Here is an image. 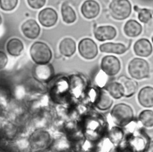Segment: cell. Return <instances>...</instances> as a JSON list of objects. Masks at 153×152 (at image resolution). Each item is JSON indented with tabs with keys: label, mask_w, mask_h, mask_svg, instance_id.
<instances>
[{
	"label": "cell",
	"mask_w": 153,
	"mask_h": 152,
	"mask_svg": "<svg viewBox=\"0 0 153 152\" xmlns=\"http://www.w3.org/2000/svg\"><path fill=\"white\" fill-rule=\"evenodd\" d=\"M123 86L124 91V97L129 98L132 97L136 92L138 89L137 82L126 76L122 75L118 78V80Z\"/></svg>",
	"instance_id": "17"
},
{
	"label": "cell",
	"mask_w": 153,
	"mask_h": 152,
	"mask_svg": "<svg viewBox=\"0 0 153 152\" xmlns=\"http://www.w3.org/2000/svg\"><path fill=\"white\" fill-rule=\"evenodd\" d=\"M38 20L40 24L46 27H52L56 24L58 19L57 12L51 8H45L38 14Z\"/></svg>",
	"instance_id": "11"
},
{
	"label": "cell",
	"mask_w": 153,
	"mask_h": 152,
	"mask_svg": "<svg viewBox=\"0 0 153 152\" xmlns=\"http://www.w3.org/2000/svg\"><path fill=\"white\" fill-rule=\"evenodd\" d=\"M33 123H35L36 128V129H45L48 126L49 123L51 120V116L50 113L46 111L39 112V114H36Z\"/></svg>",
	"instance_id": "27"
},
{
	"label": "cell",
	"mask_w": 153,
	"mask_h": 152,
	"mask_svg": "<svg viewBox=\"0 0 153 152\" xmlns=\"http://www.w3.org/2000/svg\"><path fill=\"white\" fill-rule=\"evenodd\" d=\"M139 103L143 107L150 108L153 107V87L146 86L141 88L137 95Z\"/></svg>",
	"instance_id": "18"
},
{
	"label": "cell",
	"mask_w": 153,
	"mask_h": 152,
	"mask_svg": "<svg viewBox=\"0 0 153 152\" xmlns=\"http://www.w3.org/2000/svg\"><path fill=\"white\" fill-rule=\"evenodd\" d=\"M109 11L114 19L124 20L128 18L131 14V3L128 0H114L109 5Z\"/></svg>",
	"instance_id": "6"
},
{
	"label": "cell",
	"mask_w": 153,
	"mask_h": 152,
	"mask_svg": "<svg viewBox=\"0 0 153 152\" xmlns=\"http://www.w3.org/2000/svg\"><path fill=\"white\" fill-rule=\"evenodd\" d=\"M21 29L25 37L30 39H36L40 33V27L33 19H29L25 21L21 26Z\"/></svg>",
	"instance_id": "13"
},
{
	"label": "cell",
	"mask_w": 153,
	"mask_h": 152,
	"mask_svg": "<svg viewBox=\"0 0 153 152\" xmlns=\"http://www.w3.org/2000/svg\"><path fill=\"white\" fill-rule=\"evenodd\" d=\"M143 152H153V140H151Z\"/></svg>",
	"instance_id": "33"
},
{
	"label": "cell",
	"mask_w": 153,
	"mask_h": 152,
	"mask_svg": "<svg viewBox=\"0 0 153 152\" xmlns=\"http://www.w3.org/2000/svg\"><path fill=\"white\" fill-rule=\"evenodd\" d=\"M134 10L138 13L139 20L143 23H147L152 17V13L151 10L147 8H140L137 6L134 7Z\"/></svg>",
	"instance_id": "29"
},
{
	"label": "cell",
	"mask_w": 153,
	"mask_h": 152,
	"mask_svg": "<svg viewBox=\"0 0 153 152\" xmlns=\"http://www.w3.org/2000/svg\"><path fill=\"white\" fill-rule=\"evenodd\" d=\"M138 120L145 128L153 127V110L146 109L139 114Z\"/></svg>",
	"instance_id": "28"
},
{
	"label": "cell",
	"mask_w": 153,
	"mask_h": 152,
	"mask_svg": "<svg viewBox=\"0 0 153 152\" xmlns=\"http://www.w3.org/2000/svg\"><path fill=\"white\" fill-rule=\"evenodd\" d=\"M81 12L87 19L94 18L99 14L100 5L94 0H86L81 5Z\"/></svg>",
	"instance_id": "14"
},
{
	"label": "cell",
	"mask_w": 153,
	"mask_h": 152,
	"mask_svg": "<svg viewBox=\"0 0 153 152\" xmlns=\"http://www.w3.org/2000/svg\"><path fill=\"white\" fill-rule=\"evenodd\" d=\"M30 55L36 64H45L50 63L52 58V52L45 43L36 41L30 48Z\"/></svg>",
	"instance_id": "4"
},
{
	"label": "cell",
	"mask_w": 153,
	"mask_h": 152,
	"mask_svg": "<svg viewBox=\"0 0 153 152\" xmlns=\"http://www.w3.org/2000/svg\"><path fill=\"white\" fill-rule=\"evenodd\" d=\"M62 150H63V151H65V149L63 148V149H62ZM61 151H62V150H61V149H59V151H60V152Z\"/></svg>",
	"instance_id": "34"
},
{
	"label": "cell",
	"mask_w": 153,
	"mask_h": 152,
	"mask_svg": "<svg viewBox=\"0 0 153 152\" xmlns=\"http://www.w3.org/2000/svg\"><path fill=\"white\" fill-rule=\"evenodd\" d=\"M8 62V58L6 54L2 52H0V68L1 69H4Z\"/></svg>",
	"instance_id": "32"
},
{
	"label": "cell",
	"mask_w": 153,
	"mask_h": 152,
	"mask_svg": "<svg viewBox=\"0 0 153 152\" xmlns=\"http://www.w3.org/2000/svg\"><path fill=\"white\" fill-rule=\"evenodd\" d=\"M95 107L100 110L105 111L109 109L113 104V98L104 89L96 96L94 101Z\"/></svg>",
	"instance_id": "15"
},
{
	"label": "cell",
	"mask_w": 153,
	"mask_h": 152,
	"mask_svg": "<svg viewBox=\"0 0 153 152\" xmlns=\"http://www.w3.org/2000/svg\"><path fill=\"white\" fill-rule=\"evenodd\" d=\"M99 119V118L91 117L85 121V132L90 140L97 138L100 136V133L102 132L103 125Z\"/></svg>",
	"instance_id": "10"
},
{
	"label": "cell",
	"mask_w": 153,
	"mask_h": 152,
	"mask_svg": "<svg viewBox=\"0 0 153 152\" xmlns=\"http://www.w3.org/2000/svg\"><path fill=\"white\" fill-rule=\"evenodd\" d=\"M60 52L66 57L72 56L76 51V43L70 38H66L62 39L59 44Z\"/></svg>",
	"instance_id": "21"
},
{
	"label": "cell",
	"mask_w": 153,
	"mask_h": 152,
	"mask_svg": "<svg viewBox=\"0 0 153 152\" xmlns=\"http://www.w3.org/2000/svg\"><path fill=\"white\" fill-rule=\"evenodd\" d=\"M108 138L111 144L116 147L123 140L124 138V132L120 126H112L108 132Z\"/></svg>",
	"instance_id": "25"
},
{
	"label": "cell",
	"mask_w": 153,
	"mask_h": 152,
	"mask_svg": "<svg viewBox=\"0 0 153 152\" xmlns=\"http://www.w3.org/2000/svg\"><path fill=\"white\" fill-rule=\"evenodd\" d=\"M151 41H152V43H153V35L152 36V38H151Z\"/></svg>",
	"instance_id": "35"
},
{
	"label": "cell",
	"mask_w": 153,
	"mask_h": 152,
	"mask_svg": "<svg viewBox=\"0 0 153 152\" xmlns=\"http://www.w3.org/2000/svg\"><path fill=\"white\" fill-rule=\"evenodd\" d=\"M152 46L149 39L141 38L138 39L133 45L135 54L141 57H148L152 52Z\"/></svg>",
	"instance_id": "12"
},
{
	"label": "cell",
	"mask_w": 153,
	"mask_h": 152,
	"mask_svg": "<svg viewBox=\"0 0 153 152\" xmlns=\"http://www.w3.org/2000/svg\"><path fill=\"white\" fill-rule=\"evenodd\" d=\"M124 32L128 37H137L142 32V25L135 20H128L124 26Z\"/></svg>",
	"instance_id": "20"
},
{
	"label": "cell",
	"mask_w": 153,
	"mask_h": 152,
	"mask_svg": "<svg viewBox=\"0 0 153 152\" xmlns=\"http://www.w3.org/2000/svg\"><path fill=\"white\" fill-rule=\"evenodd\" d=\"M151 141L145 129L141 127L128 133L121 142L130 152H143Z\"/></svg>",
	"instance_id": "1"
},
{
	"label": "cell",
	"mask_w": 153,
	"mask_h": 152,
	"mask_svg": "<svg viewBox=\"0 0 153 152\" xmlns=\"http://www.w3.org/2000/svg\"><path fill=\"white\" fill-rule=\"evenodd\" d=\"M78 48L81 56L87 60L94 58L98 53L96 44L90 38L81 39L78 44Z\"/></svg>",
	"instance_id": "9"
},
{
	"label": "cell",
	"mask_w": 153,
	"mask_h": 152,
	"mask_svg": "<svg viewBox=\"0 0 153 152\" xmlns=\"http://www.w3.org/2000/svg\"><path fill=\"white\" fill-rule=\"evenodd\" d=\"M99 49L102 52L123 54L127 51L128 48L121 43L106 42L100 45Z\"/></svg>",
	"instance_id": "19"
},
{
	"label": "cell",
	"mask_w": 153,
	"mask_h": 152,
	"mask_svg": "<svg viewBox=\"0 0 153 152\" xmlns=\"http://www.w3.org/2000/svg\"><path fill=\"white\" fill-rule=\"evenodd\" d=\"M61 14L63 21L67 24L72 23L76 19V15L74 10L66 2L62 5Z\"/></svg>",
	"instance_id": "26"
},
{
	"label": "cell",
	"mask_w": 153,
	"mask_h": 152,
	"mask_svg": "<svg viewBox=\"0 0 153 152\" xmlns=\"http://www.w3.org/2000/svg\"><path fill=\"white\" fill-rule=\"evenodd\" d=\"M23 42L18 38H11L8 41L6 45L7 52L14 57L20 55L23 50Z\"/></svg>",
	"instance_id": "24"
},
{
	"label": "cell",
	"mask_w": 153,
	"mask_h": 152,
	"mask_svg": "<svg viewBox=\"0 0 153 152\" xmlns=\"http://www.w3.org/2000/svg\"><path fill=\"white\" fill-rule=\"evenodd\" d=\"M104 89L114 99H120L124 95L123 86L118 81L111 82L106 84Z\"/></svg>",
	"instance_id": "22"
},
{
	"label": "cell",
	"mask_w": 153,
	"mask_h": 152,
	"mask_svg": "<svg viewBox=\"0 0 153 152\" xmlns=\"http://www.w3.org/2000/svg\"><path fill=\"white\" fill-rule=\"evenodd\" d=\"M18 131L17 126L10 122L1 123V137L5 141H11L16 137Z\"/></svg>",
	"instance_id": "23"
},
{
	"label": "cell",
	"mask_w": 153,
	"mask_h": 152,
	"mask_svg": "<svg viewBox=\"0 0 153 152\" xmlns=\"http://www.w3.org/2000/svg\"><path fill=\"white\" fill-rule=\"evenodd\" d=\"M100 68L107 76H115L121 69V63L119 59L114 55H106L101 60Z\"/></svg>",
	"instance_id": "8"
},
{
	"label": "cell",
	"mask_w": 153,
	"mask_h": 152,
	"mask_svg": "<svg viewBox=\"0 0 153 152\" xmlns=\"http://www.w3.org/2000/svg\"><path fill=\"white\" fill-rule=\"evenodd\" d=\"M28 5L33 9H39L45 5L46 0H27Z\"/></svg>",
	"instance_id": "31"
},
{
	"label": "cell",
	"mask_w": 153,
	"mask_h": 152,
	"mask_svg": "<svg viewBox=\"0 0 153 152\" xmlns=\"http://www.w3.org/2000/svg\"><path fill=\"white\" fill-rule=\"evenodd\" d=\"M28 141L32 151L37 152L47 149L51 142V136L45 129H35Z\"/></svg>",
	"instance_id": "3"
},
{
	"label": "cell",
	"mask_w": 153,
	"mask_h": 152,
	"mask_svg": "<svg viewBox=\"0 0 153 152\" xmlns=\"http://www.w3.org/2000/svg\"><path fill=\"white\" fill-rule=\"evenodd\" d=\"M128 72L132 78L136 80L147 78L150 73L149 64L143 58H134L128 63Z\"/></svg>",
	"instance_id": "5"
},
{
	"label": "cell",
	"mask_w": 153,
	"mask_h": 152,
	"mask_svg": "<svg viewBox=\"0 0 153 152\" xmlns=\"http://www.w3.org/2000/svg\"><path fill=\"white\" fill-rule=\"evenodd\" d=\"M110 116L113 123L121 128L130 124L134 120V111L132 107L124 103L116 104L111 109Z\"/></svg>",
	"instance_id": "2"
},
{
	"label": "cell",
	"mask_w": 153,
	"mask_h": 152,
	"mask_svg": "<svg viewBox=\"0 0 153 152\" xmlns=\"http://www.w3.org/2000/svg\"><path fill=\"white\" fill-rule=\"evenodd\" d=\"M53 66L50 64H36L32 70L33 79L41 83H46L51 80L54 76Z\"/></svg>",
	"instance_id": "7"
},
{
	"label": "cell",
	"mask_w": 153,
	"mask_h": 152,
	"mask_svg": "<svg viewBox=\"0 0 153 152\" xmlns=\"http://www.w3.org/2000/svg\"><path fill=\"white\" fill-rule=\"evenodd\" d=\"M117 35V30L112 26H101L94 30V36L99 41L113 39Z\"/></svg>",
	"instance_id": "16"
},
{
	"label": "cell",
	"mask_w": 153,
	"mask_h": 152,
	"mask_svg": "<svg viewBox=\"0 0 153 152\" xmlns=\"http://www.w3.org/2000/svg\"><path fill=\"white\" fill-rule=\"evenodd\" d=\"M18 3V0H1V8L4 11H9L14 10Z\"/></svg>",
	"instance_id": "30"
}]
</instances>
